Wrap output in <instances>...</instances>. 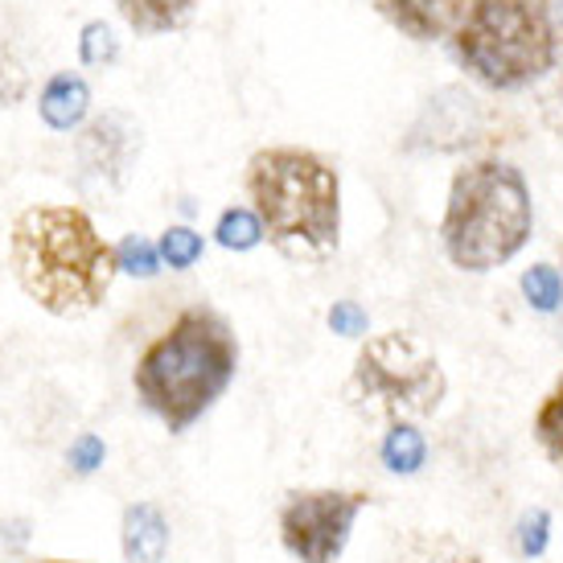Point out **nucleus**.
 <instances>
[{"label":"nucleus","mask_w":563,"mask_h":563,"mask_svg":"<svg viewBox=\"0 0 563 563\" xmlns=\"http://www.w3.org/2000/svg\"><path fill=\"white\" fill-rule=\"evenodd\" d=\"M141 153V128L120 111H108L82 128L79 136V161L82 169L103 177V181H124L132 157Z\"/></svg>","instance_id":"nucleus-8"},{"label":"nucleus","mask_w":563,"mask_h":563,"mask_svg":"<svg viewBox=\"0 0 563 563\" xmlns=\"http://www.w3.org/2000/svg\"><path fill=\"white\" fill-rule=\"evenodd\" d=\"M375 4L395 30L416 42H437L453 33L456 16L465 9V0H375Z\"/></svg>","instance_id":"nucleus-9"},{"label":"nucleus","mask_w":563,"mask_h":563,"mask_svg":"<svg viewBox=\"0 0 563 563\" xmlns=\"http://www.w3.org/2000/svg\"><path fill=\"white\" fill-rule=\"evenodd\" d=\"M42 563H75V560H42Z\"/></svg>","instance_id":"nucleus-26"},{"label":"nucleus","mask_w":563,"mask_h":563,"mask_svg":"<svg viewBox=\"0 0 563 563\" xmlns=\"http://www.w3.org/2000/svg\"><path fill=\"white\" fill-rule=\"evenodd\" d=\"M120 543H124L128 563H161L169 551V522L153 501H136L124 510V527H120Z\"/></svg>","instance_id":"nucleus-10"},{"label":"nucleus","mask_w":563,"mask_h":563,"mask_svg":"<svg viewBox=\"0 0 563 563\" xmlns=\"http://www.w3.org/2000/svg\"><path fill=\"white\" fill-rule=\"evenodd\" d=\"M115 54H120V42H115L111 25H103V21H87V25H82V37H79L82 63L108 66V63H115Z\"/></svg>","instance_id":"nucleus-21"},{"label":"nucleus","mask_w":563,"mask_h":563,"mask_svg":"<svg viewBox=\"0 0 563 563\" xmlns=\"http://www.w3.org/2000/svg\"><path fill=\"white\" fill-rule=\"evenodd\" d=\"M543 120H548L555 132H563V70H560V82L543 95Z\"/></svg>","instance_id":"nucleus-25"},{"label":"nucleus","mask_w":563,"mask_h":563,"mask_svg":"<svg viewBox=\"0 0 563 563\" xmlns=\"http://www.w3.org/2000/svg\"><path fill=\"white\" fill-rule=\"evenodd\" d=\"M16 284L54 317H79L103 305L115 280V247L103 243L79 206H30L9 235Z\"/></svg>","instance_id":"nucleus-1"},{"label":"nucleus","mask_w":563,"mask_h":563,"mask_svg":"<svg viewBox=\"0 0 563 563\" xmlns=\"http://www.w3.org/2000/svg\"><path fill=\"white\" fill-rule=\"evenodd\" d=\"M247 198L272 247L297 264H325L342 231V181L313 148L272 144L247 161Z\"/></svg>","instance_id":"nucleus-2"},{"label":"nucleus","mask_w":563,"mask_h":563,"mask_svg":"<svg viewBox=\"0 0 563 563\" xmlns=\"http://www.w3.org/2000/svg\"><path fill=\"white\" fill-rule=\"evenodd\" d=\"M449 391L437 354L407 329L378 333L358 350L354 375L345 383V399L362 416L387 423H407L432 416Z\"/></svg>","instance_id":"nucleus-6"},{"label":"nucleus","mask_w":563,"mask_h":563,"mask_svg":"<svg viewBox=\"0 0 563 563\" xmlns=\"http://www.w3.org/2000/svg\"><path fill=\"white\" fill-rule=\"evenodd\" d=\"M453 54L489 91H518L560 63V0H465L453 25Z\"/></svg>","instance_id":"nucleus-4"},{"label":"nucleus","mask_w":563,"mask_h":563,"mask_svg":"<svg viewBox=\"0 0 563 563\" xmlns=\"http://www.w3.org/2000/svg\"><path fill=\"white\" fill-rule=\"evenodd\" d=\"M522 297L539 313H555L563 305V276L551 264H534L522 272Z\"/></svg>","instance_id":"nucleus-18"},{"label":"nucleus","mask_w":563,"mask_h":563,"mask_svg":"<svg viewBox=\"0 0 563 563\" xmlns=\"http://www.w3.org/2000/svg\"><path fill=\"white\" fill-rule=\"evenodd\" d=\"M103 453H108L103 440L87 432V437H79L75 444H70V465H75V473H95L99 465H103Z\"/></svg>","instance_id":"nucleus-24"},{"label":"nucleus","mask_w":563,"mask_h":563,"mask_svg":"<svg viewBox=\"0 0 563 563\" xmlns=\"http://www.w3.org/2000/svg\"><path fill=\"white\" fill-rule=\"evenodd\" d=\"M366 325H371V317H366V309L354 305V300H338V305L329 309V329L342 333V338H362Z\"/></svg>","instance_id":"nucleus-23"},{"label":"nucleus","mask_w":563,"mask_h":563,"mask_svg":"<svg viewBox=\"0 0 563 563\" xmlns=\"http://www.w3.org/2000/svg\"><path fill=\"white\" fill-rule=\"evenodd\" d=\"M37 108H42V120H46L54 132H70V128H79L87 120V108H91V87L79 79V75H54L46 82V91L37 99Z\"/></svg>","instance_id":"nucleus-11"},{"label":"nucleus","mask_w":563,"mask_h":563,"mask_svg":"<svg viewBox=\"0 0 563 563\" xmlns=\"http://www.w3.org/2000/svg\"><path fill=\"white\" fill-rule=\"evenodd\" d=\"M383 465L391 473H404V477H411V473L423 470V461H428V440H423L420 428H411V423H391V432L383 437Z\"/></svg>","instance_id":"nucleus-15"},{"label":"nucleus","mask_w":563,"mask_h":563,"mask_svg":"<svg viewBox=\"0 0 563 563\" xmlns=\"http://www.w3.org/2000/svg\"><path fill=\"white\" fill-rule=\"evenodd\" d=\"M534 227L527 177L510 161H473L456 169L440 219L444 255L461 272H489L527 247Z\"/></svg>","instance_id":"nucleus-5"},{"label":"nucleus","mask_w":563,"mask_h":563,"mask_svg":"<svg viewBox=\"0 0 563 563\" xmlns=\"http://www.w3.org/2000/svg\"><path fill=\"white\" fill-rule=\"evenodd\" d=\"M157 251L169 267L186 272V267H194L198 260H202V235H198V231H189V227H169V231L161 235Z\"/></svg>","instance_id":"nucleus-19"},{"label":"nucleus","mask_w":563,"mask_h":563,"mask_svg":"<svg viewBox=\"0 0 563 563\" xmlns=\"http://www.w3.org/2000/svg\"><path fill=\"white\" fill-rule=\"evenodd\" d=\"M395 563H482V555L470 548V543H461L456 534H444V531H416L407 534L399 551H395Z\"/></svg>","instance_id":"nucleus-14"},{"label":"nucleus","mask_w":563,"mask_h":563,"mask_svg":"<svg viewBox=\"0 0 563 563\" xmlns=\"http://www.w3.org/2000/svg\"><path fill=\"white\" fill-rule=\"evenodd\" d=\"M534 440L539 449L548 453V461L563 473V378L551 387V395L539 404V416H534Z\"/></svg>","instance_id":"nucleus-16"},{"label":"nucleus","mask_w":563,"mask_h":563,"mask_svg":"<svg viewBox=\"0 0 563 563\" xmlns=\"http://www.w3.org/2000/svg\"><path fill=\"white\" fill-rule=\"evenodd\" d=\"M198 0H115V9L136 33H169L181 30L189 16H194Z\"/></svg>","instance_id":"nucleus-13"},{"label":"nucleus","mask_w":563,"mask_h":563,"mask_svg":"<svg viewBox=\"0 0 563 563\" xmlns=\"http://www.w3.org/2000/svg\"><path fill=\"white\" fill-rule=\"evenodd\" d=\"M548 539H551L548 510L522 515V522H518V531H515V543H518V555H522V560H539V555L548 551Z\"/></svg>","instance_id":"nucleus-22"},{"label":"nucleus","mask_w":563,"mask_h":563,"mask_svg":"<svg viewBox=\"0 0 563 563\" xmlns=\"http://www.w3.org/2000/svg\"><path fill=\"white\" fill-rule=\"evenodd\" d=\"M366 506L362 489H292L280 506V543L300 563H338Z\"/></svg>","instance_id":"nucleus-7"},{"label":"nucleus","mask_w":563,"mask_h":563,"mask_svg":"<svg viewBox=\"0 0 563 563\" xmlns=\"http://www.w3.org/2000/svg\"><path fill=\"white\" fill-rule=\"evenodd\" d=\"M214 239H219L227 251H251L260 239H264V222L251 206H231L222 210L219 227H214Z\"/></svg>","instance_id":"nucleus-17"},{"label":"nucleus","mask_w":563,"mask_h":563,"mask_svg":"<svg viewBox=\"0 0 563 563\" xmlns=\"http://www.w3.org/2000/svg\"><path fill=\"white\" fill-rule=\"evenodd\" d=\"M444 103L453 111V120H440L437 111H428L423 115V124H432V136L420 144H432V148H461V144H473L477 141V132H482V108H477V99L465 91H444Z\"/></svg>","instance_id":"nucleus-12"},{"label":"nucleus","mask_w":563,"mask_h":563,"mask_svg":"<svg viewBox=\"0 0 563 563\" xmlns=\"http://www.w3.org/2000/svg\"><path fill=\"white\" fill-rule=\"evenodd\" d=\"M239 366V342L227 317L194 305L177 313L157 342L136 362V395L169 432H186L202 411L214 407Z\"/></svg>","instance_id":"nucleus-3"},{"label":"nucleus","mask_w":563,"mask_h":563,"mask_svg":"<svg viewBox=\"0 0 563 563\" xmlns=\"http://www.w3.org/2000/svg\"><path fill=\"white\" fill-rule=\"evenodd\" d=\"M115 264H120V272H128V276H141V280H148V276H157L161 272V251L148 243V239L141 235H128L120 247H115Z\"/></svg>","instance_id":"nucleus-20"}]
</instances>
